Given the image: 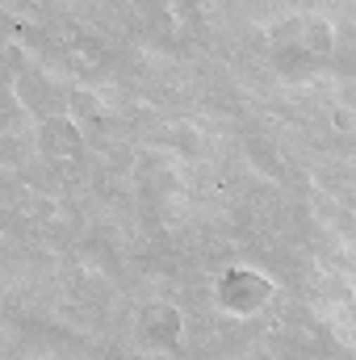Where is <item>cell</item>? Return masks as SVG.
I'll return each mask as SVG.
<instances>
[{
    "instance_id": "1",
    "label": "cell",
    "mask_w": 356,
    "mask_h": 360,
    "mask_svg": "<svg viewBox=\"0 0 356 360\" xmlns=\"http://www.w3.org/2000/svg\"><path fill=\"white\" fill-rule=\"evenodd\" d=\"M331 55H336V30L319 13H293L268 30V59L276 76L289 84L314 80L331 63Z\"/></svg>"
},
{
    "instance_id": "2",
    "label": "cell",
    "mask_w": 356,
    "mask_h": 360,
    "mask_svg": "<svg viewBox=\"0 0 356 360\" xmlns=\"http://www.w3.org/2000/svg\"><path fill=\"white\" fill-rule=\"evenodd\" d=\"M276 297V285L268 281V272L252 269V264H231L222 269L218 285H214V306L231 319H256L265 314Z\"/></svg>"
},
{
    "instance_id": "3",
    "label": "cell",
    "mask_w": 356,
    "mask_h": 360,
    "mask_svg": "<svg viewBox=\"0 0 356 360\" xmlns=\"http://www.w3.org/2000/svg\"><path fill=\"white\" fill-rule=\"evenodd\" d=\"M134 335L151 352H177L180 340H184V314H180L177 306H168V302H155V306H147L139 314Z\"/></svg>"
},
{
    "instance_id": "4",
    "label": "cell",
    "mask_w": 356,
    "mask_h": 360,
    "mask_svg": "<svg viewBox=\"0 0 356 360\" xmlns=\"http://www.w3.org/2000/svg\"><path fill=\"white\" fill-rule=\"evenodd\" d=\"M38 151L55 164H80L84 160V130L68 113H51L38 126Z\"/></svg>"
},
{
    "instance_id": "5",
    "label": "cell",
    "mask_w": 356,
    "mask_h": 360,
    "mask_svg": "<svg viewBox=\"0 0 356 360\" xmlns=\"http://www.w3.org/2000/svg\"><path fill=\"white\" fill-rule=\"evenodd\" d=\"M68 117H72L76 126H80V122H92V126H96V122H101L96 96H92V92H72V96H68Z\"/></svg>"
}]
</instances>
